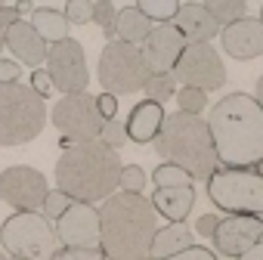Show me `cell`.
<instances>
[{"instance_id":"obj_1","label":"cell","mask_w":263,"mask_h":260,"mask_svg":"<svg viewBox=\"0 0 263 260\" xmlns=\"http://www.w3.org/2000/svg\"><path fill=\"white\" fill-rule=\"evenodd\" d=\"M211 137L217 161L226 168H254L263 158V108L248 93H229L211 112Z\"/></svg>"},{"instance_id":"obj_2","label":"cell","mask_w":263,"mask_h":260,"mask_svg":"<svg viewBox=\"0 0 263 260\" xmlns=\"http://www.w3.org/2000/svg\"><path fill=\"white\" fill-rule=\"evenodd\" d=\"M102 223V254L108 260H149L155 232H158V211L152 198L134 192H115L99 208Z\"/></svg>"},{"instance_id":"obj_3","label":"cell","mask_w":263,"mask_h":260,"mask_svg":"<svg viewBox=\"0 0 263 260\" xmlns=\"http://www.w3.org/2000/svg\"><path fill=\"white\" fill-rule=\"evenodd\" d=\"M121 171L124 164L118 152L102 140L71 143L56 161V183L71 201L93 205L115 195V186H121Z\"/></svg>"},{"instance_id":"obj_4","label":"cell","mask_w":263,"mask_h":260,"mask_svg":"<svg viewBox=\"0 0 263 260\" xmlns=\"http://www.w3.org/2000/svg\"><path fill=\"white\" fill-rule=\"evenodd\" d=\"M155 152L167 164L183 168L192 180H211V174L217 171V149H214L211 127L198 115H186V112L167 115L155 140Z\"/></svg>"},{"instance_id":"obj_5","label":"cell","mask_w":263,"mask_h":260,"mask_svg":"<svg viewBox=\"0 0 263 260\" xmlns=\"http://www.w3.org/2000/svg\"><path fill=\"white\" fill-rule=\"evenodd\" d=\"M47 127L44 99L25 84H0V146H25Z\"/></svg>"},{"instance_id":"obj_6","label":"cell","mask_w":263,"mask_h":260,"mask_svg":"<svg viewBox=\"0 0 263 260\" xmlns=\"http://www.w3.org/2000/svg\"><path fill=\"white\" fill-rule=\"evenodd\" d=\"M96 78L102 84L105 93L111 96H124V93H137L149 84L152 71L146 65V56L140 47L124 44V41H111L105 44V50L99 53V68Z\"/></svg>"},{"instance_id":"obj_7","label":"cell","mask_w":263,"mask_h":260,"mask_svg":"<svg viewBox=\"0 0 263 260\" xmlns=\"http://www.w3.org/2000/svg\"><path fill=\"white\" fill-rule=\"evenodd\" d=\"M208 198L226 214H263V177L254 171L223 168L208 180Z\"/></svg>"},{"instance_id":"obj_8","label":"cell","mask_w":263,"mask_h":260,"mask_svg":"<svg viewBox=\"0 0 263 260\" xmlns=\"http://www.w3.org/2000/svg\"><path fill=\"white\" fill-rule=\"evenodd\" d=\"M56 229H50L47 217L34 211H16L0 226V245L13 257H31V260H50L56 254Z\"/></svg>"},{"instance_id":"obj_9","label":"cell","mask_w":263,"mask_h":260,"mask_svg":"<svg viewBox=\"0 0 263 260\" xmlns=\"http://www.w3.org/2000/svg\"><path fill=\"white\" fill-rule=\"evenodd\" d=\"M53 124L59 127V134L71 143H90L99 140L105 118L99 115L96 96L90 93H78V96H62L53 108Z\"/></svg>"},{"instance_id":"obj_10","label":"cell","mask_w":263,"mask_h":260,"mask_svg":"<svg viewBox=\"0 0 263 260\" xmlns=\"http://www.w3.org/2000/svg\"><path fill=\"white\" fill-rule=\"evenodd\" d=\"M174 81L195 90H220L226 84V65L211 44H189L174 68Z\"/></svg>"},{"instance_id":"obj_11","label":"cell","mask_w":263,"mask_h":260,"mask_svg":"<svg viewBox=\"0 0 263 260\" xmlns=\"http://www.w3.org/2000/svg\"><path fill=\"white\" fill-rule=\"evenodd\" d=\"M47 75L53 81L56 90H62V96H78L87 93L90 84V71H87V59H84V47L68 38L62 44H53L47 53Z\"/></svg>"},{"instance_id":"obj_12","label":"cell","mask_w":263,"mask_h":260,"mask_svg":"<svg viewBox=\"0 0 263 260\" xmlns=\"http://www.w3.org/2000/svg\"><path fill=\"white\" fill-rule=\"evenodd\" d=\"M47 177L28 164H16L0 174V198H4L13 211H41L47 201Z\"/></svg>"},{"instance_id":"obj_13","label":"cell","mask_w":263,"mask_h":260,"mask_svg":"<svg viewBox=\"0 0 263 260\" xmlns=\"http://www.w3.org/2000/svg\"><path fill=\"white\" fill-rule=\"evenodd\" d=\"M56 238L65 248H99L102 245V223L99 211L93 205L74 201L59 220H56Z\"/></svg>"},{"instance_id":"obj_14","label":"cell","mask_w":263,"mask_h":260,"mask_svg":"<svg viewBox=\"0 0 263 260\" xmlns=\"http://www.w3.org/2000/svg\"><path fill=\"white\" fill-rule=\"evenodd\" d=\"M260 242H263V217L254 214H229L220 220L214 232V245L226 257H241Z\"/></svg>"},{"instance_id":"obj_15","label":"cell","mask_w":263,"mask_h":260,"mask_svg":"<svg viewBox=\"0 0 263 260\" xmlns=\"http://www.w3.org/2000/svg\"><path fill=\"white\" fill-rule=\"evenodd\" d=\"M186 47H189L186 38L177 31L174 22H167V25H155V31L146 38V44L140 50H143L146 65H149L152 75H171L177 68V62H180Z\"/></svg>"},{"instance_id":"obj_16","label":"cell","mask_w":263,"mask_h":260,"mask_svg":"<svg viewBox=\"0 0 263 260\" xmlns=\"http://www.w3.org/2000/svg\"><path fill=\"white\" fill-rule=\"evenodd\" d=\"M223 50L232 59H257V56H263V22L245 16L235 25L223 28Z\"/></svg>"},{"instance_id":"obj_17","label":"cell","mask_w":263,"mask_h":260,"mask_svg":"<svg viewBox=\"0 0 263 260\" xmlns=\"http://www.w3.org/2000/svg\"><path fill=\"white\" fill-rule=\"evenodd\" d=\"M7 47L16 53L19 62L34 65V68H41V62H47V53H50L47 41L34 31V25L31 22H22V19L13 28H7Z\"/></svg>"},{"instance_id":"obj_18","label":"cell","mask_w":263,"mask_h":260,"mask_svg":"<svg viewBox=\"0 0 263 260\" xmlns=\"http://www.w3.org/2000/svg\"><path fill=\"white\" fill-rule=\"evenodd\" d=\"M164 127V105L146 99V102H137L134 108H130V118H127V137L146 146V143H155L158 134Z\"/></svg>"},{"instance_id":"obj_19","label":"cell","mask_w":263,"mask_h":260,"mask_svg":"<svg viewBox=\"0 0 263 260\" xmlns=\"http://www.w3.org/2000/svg\"><path fill=\"white\" fill-rule=\"evenodd\" d=\"M174 25H177V31L186 38V44H208V41L220 31V25H217L214 16L204 10V4H186V7H180Z\"/></svg>"},{"instance_id":"obj_20","label":"cell","mask_w":263,"mask_h":260,"mask_svg":"<svg viewBox=\"0 0 263 260\" xmlns=\"http://www.w3.org/2000/svg\"><path fill=\"white\" fill-rule=\"evenodd\" d=\"M195 205V189L192 186H180V189H155L152 195V208L158 214H164L171 223H183L189 217Z\"/></svg>"},{"instance_id":"obj_21","label":"cell","mask_w":263,"mask_h":260,"mask_svg":"<svg viewBox=\"0 0 263 260\" xmlns=\"http://www.w3.org/2000/svg\"><path fill=\"white\" fill-rule=\"evenodd\" d=\"M189 248H192V229L186 223H167L164 229L155 232L149 257L152 260H167V257H174L180 251H189Z\"/></svg>"},{"instance_id":"obj_22","label":"cell","mask_w":263,"mask_h":260,"mask_svg":"<svg viewBox=\"0 0 263 260\" xmlns=\"http://www.w3.org/2000/svg\"><path fill=\"white\" fill-rule=\"evenodd\" d=\"M115 31H118V41L134 44V47H143V44H146V38L155 31V22H152V19H146L137 7H124V10H118Z\"/></svg>"},{"instance_id":"obj_23","label":"cell","mask_w":263,"mask_h":260,"mask_svg":"<svg viewBox=\"0 0 263 260\" xmlns=\"http://www.w3.org/2000/svg\"><path fill=\"white\" fill-rule=\"evenodd\" d=\"M31 25H34V31H37L44 41H50V47L68 41V19H65V13H59V10L34 7V13H31Z\"/></svg>"},{"instance_id":"obj_24","label":"cell","mask_w":263,"mask_h":260,"mask_svg":"<svg viewBox=\"0 0 263 260\" xmlns=\"http://www.w3.org/2000/svg\"><path fill=\"white\" fill-rule=\"evenodd\" d=\"M204 10L214 16L217 25H226V28H229V25H235L238 19H245L248 4H245V0H208Z\"/></svg>"},{"instance_id":"obj_25","label":"cell","mask_w":263,"mask_h":260,"mask_svg":"<svg viewBox=\"0 0 263 260\" xmlns=\"http://www.w3.org/2000/svg\"><path fill=\"white\" fill-rule=\"evenodd\" d=\"M137 10H140L146 19H152V22H158V25H167V22L177 19L180 4H177V0H140Z\"/></svg>"},{"instance_id":"obj_26","label":"cell","mask_w":263,"mask_h":260,"mask_svg":"<svg viewBox=\"0 0 263 260\" xmlns=\"http://www.w3.org/2000/svg\"><path fill=\"white\" fill-rule=\"evenodd\" d=\"M152 180H155V186H158V189H180V186H192V177H189L183 168L167 164V161L155 168Z\"/></svg>"},{"instance_id":"obj_27","label":"cell","mask_w":263,"mask_h":260,"mask_svg":"<svg viewBox=\"0 0 263 260\" xmlns=\"http://www.w3.org/2000/svg\"><path fill=\"white\" fill-rule=\"evenodd\" d=\"M143 90H146V99H152V102L164 105L167 99H174V96H177V81H174V75H152V78H149V84H146Z\"/></svg>"},{"instance_id":"obj_28","label":"cell","mask_w":263,"mask_h":260,"mask_svg":"<svg viewBox=\"0 0 263 260\" xmlns=\"http://www.w3.org/2000/svg\"><path fill=\"white\" fill-rule=\"evenodd\" d=\"M177 102H180V112L198 115L208 105V93L204 90H195V87H183V90H177Z\"/></svg>"},{"instance_id":"obj_29","label":"cell","mask_w":263,"mask_h":260,"mask_svg":"<svg viewBox=\"0 0 263 260\" xmlns=\"http://www.w3.org/2000/svg\"><path fill=\"white\" fill-rule=\"evenodd\" d=\"M143 186H146V171L140 164H124V171H121V192L143 195Z\"/></svg>"},{"instance_id":"obj_30","label":"cell","mask_w":263,"mask_h":260,"mask_svg":"<svg viewBox=\"0 0 263 260\" xmlns=\"http://www.w3.org/2000/svg\"><path fill=\"white\" fill-rule=\"evenodd\" d=\"M99 140H102L108 149H115V152H118V149H121V146L130 140V137H127V124H121L118 118H115V121H105V124H102V134H99Z\"/></svg>"},{"instance_id":"obj_31","label":"cell","mask_w":263,"mask_h":260,"mask_svg":"<svg viewBox=\"0 0 263 260\" xmlns=\"http://www.w3.org/2000/svg\"><path fill=\"white\" fill-rule=\"evenodd\" d=\"M74 201L62 192V189H56V192H50L47 195V201H44V217H50V220H59L68 208H71Z\"/></svg>"},{"instance_id":"obj_32","label":"cell","mask_w":263,"mask_h":260,"mask_svg":"<svg viewBox=\"0 0 263 260\" xmlns=\"http://www.w3.org/2000/svg\"><path fill=\"white\" fill-rule=\"evenodd\" d=\"M65 19L68 25H84L93 19V4L90 0H71V4H65Z\"/></svg>"},{"instance_id":"obj_33","label":"cell","mask_w":263,"mask_h":260,"mask_svg":"<svg viewBox=\"0 0 263 260\" xmlns=\"http://www.w3.org/2000/svg\"><path fill=\"white\" fill-rule=\"evenodd\" d=\"M50 260H108V257L102 254V248H62Z\"/></svg>"},{"instance_id":"obj_34","label":"cell","mask_w":263,"mask_h":260,"mask_svg":"<svg viewBox=\"0 0 263 260\" xmlns=\"http://www.w3.org/2000/svg\"><path fill=\"white\" fill-rule=\"evenodd\" d=\"M115 19H118L115 4H108V0H99V4H93V22H96V25H102V31L115 28Z\"/></svg>"},{"instance_id":"obj_35","label":"cell","mask_w":263,"mask_h":260,"mask_svg":"<svg viewBox=\"0 0 263 260\" xmlns=\"http://www.w3.org/2000/svg\"><path fill=\"white\" fill-rule=\"evenodd\" d=\"M31 90L41 96V99H47L56 87H53V81H50V75H47V68H34L31 71Z\"/></svg>"},{"instance_id":"obj_36","label":"cell","mask_w":263,"mask_h":260,"mask_svg":"<svg viewBox=\"0 0 263 260\" xmlns=\"http://www.w3.org/2000/svg\"><path fill=\"white\" fill-rule=\"evenodd\" d=\"M96 105H99V115H102L105 121H115V115H118V96L99 93V96H96Z\"/></svg>"},{"instance_id":"obj_37","label":"cell","mask_w":263,"mask_h":260,"mask_svg":"<svg viewBox=\"0 0 263 260\" xmlns=\"http://www.w3.org/2000/svg\"><path fill=\"white\" fill-rule=\"evenodd\" d=\"M167 260H217V257H214V251L192 245L189 251H180V254H174V257H167Z\"/></svg>"},{"instance_id":"obj_38","label":"cell","mask_w":263,"mask_h":260,"mask_svg":"<svg viewBox=\"0 0 263 260\" xmlns=\"http://www.w3.org/2000/svg\"><path fill=\"white\" fill-rule=\"evenodd\" d=\"M22 75V68L13 59H0V84H16Z\"/></svg>"},{"instance_id":"obj_39","label":"cell","mask_w":263,"mask_h":260,"mask_svg":"<svg viewBox=\"0 0 263 260\" xmlns=\"http://www.w3.org/2000/svg\"><path fill=\"white\" fill-rule=\"evenodd\" d=\"M217 226H220V217H217V214H204V217H198V223H195V232H198V235H208V238H214Z\"/></svg>"},{"instance_id":"obj_40","label":"cell","mask_w":263,"mask_h":260,"mask_svg":"<svg viewBox=\"0 0 263 260\" xmlns=\"http://www.w3.org/2000/svg\"><path fill=\"white\" fill-rule=\"evenodd\" d=\"M16 22H19V7H7V4H4V7H0V28L7 31V28H13Z\"/></svg>"},{"instance_id":"obj_41","label":"cell","mask_w":263,"mask_h":260,"mask_svg":"<svg viewBox=\"0 0 263 260\" xmlns=\"http://www.w3.org/2000/svg\"><path fill=\"white\" fill-rule=\"evenodd\" d=\"M238 260H263V242H260V245H254V248H251L248 254H241Z\"/></svg>"},{"instance_id":"obj_42","label":"cell","mask_w":263,"mask_h":260,"mask_svg":"<svg viewBox=\"0 0 263 260\" xmlns=\"http://www.w3.org/2000/svg\"><path fill=\"white\" fill-rule=\"evenodd\" d=\"M257 102H260V108H263V75L257 78V96H254Z\"/></svg>"},{"instance_id":"obj_43","label":"cell","mask_w":263,"mask_h":260,"mask_svg":"<svg viewBox=\"0 0 263 260\" xmlns=\"http://www.w3.org/2000/svg\"><path fill=\"white\" fill-rule=\"evenodd\" d=\"M4 47H7V31L0 28V50H4Z\"/></svg>"},{"instance_id":"obj_44","label":"cell","mask_w":263,"mask_h":260,"mask_svg":"<svg viewBox=\"0 0 263 260\" xmlns=\"http://www.w3.org/2000/svg\"><path fill=\"white\" fill-rule=\"evenodd\" d=\"M254 174H260V177H263V158H260V161L254 164Z\"/></svg>"},{"instance_id":"obj_45","label":"cell","mask_w":263,"mask_h":260,"mask_svg":"<svg viewBox=\"0 0 263 260\" xmlns=\"http://www.w3.org/2000/svg\"><path fill=\"white\" fill-rule=\"evenodd\" d=\"M10 260H31V257H10Z\"/></svg>"},{"instance_id":"obj_46","label":"cell","mask_w":263,"mask_h":260,"mask_svg":"<svg viewBox=\"0 0 263 260\" xmlns=\"http://www.w3.org/2000/svg\"><path fill=\"white\" fill-rule=\"evenodd\" d=\"M260 22H263V7H260Z\"/></svg>"},{"instance_id":"obj_47","label":"cell","mask_w":263,"mask_h":260,"mask_svg":"<svg viewBox=\"0 0 263 260\" xmlns=\"http://www.w3.org/2000/svg\"><path fill=\"white\" fill-rule=\"evenodd\" d=\"M0 260H7V257H4V251H0Z\"/></svg>"},{"instance_id":"obj_48","label":"cell","mask_w":263,"mask_h":260,"mask_svg":"<svg viewBox=\"0 0 263 260\" xmlns=\"http://www.w3.org/2000/svg\"><path fill=\"white\" fill-rule=\"evenodd\" d=\"M0 7H4V4H0Z\"/></svg>"}]
</instances>
